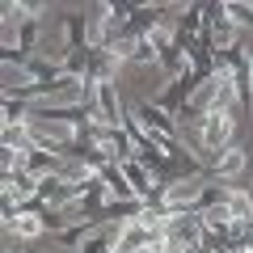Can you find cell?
<instances>
[{
    "instance_id": "obj_1",
    "label": "cell",
    "mask_w": 253,
    "mask_h": 253,
    "mask_svg": "<svg viewBox=\"0 0 253 253\" xmlns=\"http://www.w3.org/2000/svg\"><path fill=\"white\" fill-rule=\"evenodd\" d=\"M245 169H249V152L232 144V148H228V152L219 156L215 165H207L199 177H203V181H219V186H236V181L245 177Z\"/></svg>"
},
{
    "instance_id": "obj_2",
    "label": "cell",
    "mask_w": 253,
    "mask_h": 253,
    "mask_svg": "<svg viewBox=\"0 0 253 253\" xmlns=\"http://www.w3.org/2000/svg\"><path fill=\"white\" fill-rule=\"evenodd\" d=\"M0 219H4V232L17 245H30V241H38V236H51L42 211H13V215H0Z\"/></svg>"
},
{
    "instance_id": "obj_3",
    "label": "cell",
    "mask_w": 253,
    "mask_h": 253,
    "mask_svg": "<svg viewBox=\"0 0 253 253\" xmlns=\"http://www.w3.org/2000/svg\"><path fill=\"white\" fill-rule=\"evenodd\" d=\"M224 13H228V21H232L236 30H253V4H245V0H228Z\"/></svg>"
}]
</instances>
